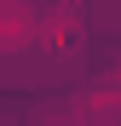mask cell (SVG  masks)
Segmentation results:
<instances>
[{"label":"cell","instance_id":"6da1fadb","mask_svg":"<svg viewBox=\"0 0 121 126\" xmlns=\"http://www.w3.org/2000/svg\"><path fill=\"white\" fill-rule=\"evenodd\" d=\"M23 40H29V17H23V12H6V17H0V46L17 52Z\"/></svg>","mask_w":121,"mask_h":126}]
</instances>
